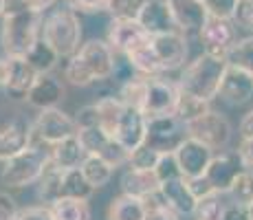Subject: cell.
<instances>
[{
	"instance_id": "obj_1",
	"label": "cell",
	"mask_w": 253,
	"mask_h": 220,
	"mask_svg": "<svg viewBox=\"0 0 253 220\" xmlns=\"http://www.w3.org/2000/svg\"><path fill=\"white\" fill-rule=\"evenodd\" d=\"M117 53L106 40H88L80 51L69 57L64 68V80L73 86H90L113 77Z\"/></svg>"
},
{
	"instance_id": "obj_2",
	"label": "cell",
	"mask_w": 253,
	"mask_h": 220,
	"mask_svg": "<svg viewBox=\"0 0 253 220\" xmlns=\"http://www.w3.org/2000/svg\"><path fill=\"white\" fill-rule=\"evenodd\" d=\"M227 60L225 57H216L209 53H201L194 62L185 66V71L178 77V90L185 95L198 97L203 101H213L220 92L222 77L227 71Z\"/></svg>"
},
{
	"instance_id": "obj_3",
	"label": "cell",
	"mask_w": 253,
	"mask_h": 220,
	"mask_svg": "<svg viewBox=\"0 0 253 220\" xmlns=\"http://www.w3.org/2000/svg\"><path fill=\"white\" fill-rule=\"evenodd\" d=\"M42 40L60 57H73L82 46V20L69 2L55 4L42 22Z\"/></svg>"
},
{
	"instance_id": "obj_4",
	"label": "cell",
	"mask_w": 253,
	"mask_h": 220,
	"mask_svg": "<svg viewBox=\"0 0 253 220\" xmlns=\"http://www.w3.org/2000/svg\"><path fill=\"white\" fill-rule=\"evenodd\" d=\"M42 22L44 13L36 9H27L20 13L2 16L0 27V42L7 57H27L33 44L42 38Z\"/></svg>"
},
{
	"instance_id": "obj_5",
	"label": "cell",
	"mask_w": 253,
	"mask_h": 220,
	"mask_svg": "<svg viewBox=\"0 0 253 220\" xmlns=\"http://www.w3.org/2000/svg\"><path fill=\"white\" fill-rule=\"evenodd\" d=\"M51 163H53L51 148L29 143L22 152H18L13 159H9L7 163H4L0 180H2V185L13 187V189L27 187V185L38 183Z\"/></svg>"
},
{
	"instance_id": "obj_6",
	"label": "cell",
	"mask_w": 253,
	"mask_h": 220,
	"mask_svg": "<svg viewBox=\"0 0 253 220\" xmlns=\"http://www.w3.org/2000/svg\"><path fill=\"white\" fill-rule=\"evenodd\" d=\"M73 134H77L75 119H71L60 108L40 110L36 121L29 126V139H31V143L46 145V148H53V145H57L60 141L69 139Z\"/></svg>"
},
{
	"instance_id": "obj_7",
	"label": "cell",
	"mask_w": 253,
	"mask_h": 220,
	"mask_svg": "<svg viewBox=\"0 0 253 220\" xmlns=\"http://www.w3.org/2000/svg\"><path fill=\"white\" fill-rule=\"evenodd\" d=\"M185 139H187V124L178 119L176 115L150 117L148 119L145 145L154 148L157 152H161V154L176 152Z\"/></svg>"
},
{
	"instance_id": "obj_8",
	"label": "cell",
	"mask_w": 253,
	"mask_h": 220,
	"mask_svg": "<svg viewBox=\"0 0 253 220\" xmlns=\"http://www.w3.org/2000/svg\"><path fill=\"white\" fill-rule=\"evenodd\" d=\"M178 84L176 82H168L163 77H145V97L141 112L145 117H165V115H176L178 106Z\"/></svg>"
},
{
	"instance_id": "obj_9",
	"label": "cell",
	"mask_w": 253,
	"mask_h": 220,
	"mask_svg": "<svg viewBox=\"0 0 253 220\" xmlns=\"http://www.w3.org/2000/svg\"><path fill=\"white\" fill-rule=\"evenodd\" d=\"M82 145H84L86 154H95L99 159H104L106 163H110L113 168L128 163L130 161V152L119 143L117 139L104 132L99 126H90V128H80L77 130Z\"/></svg>"
},
{
	"instance_id": "obj_10",
	"label": "cell",
	"mask_w": 253,
	"mask_h": 220,
	"mask_svg": "<svg viewBox=\"0 0 253 220\" xmlns=\"http://www.w3.org/2000/svg\"><path fill=\"white\" fill-rule=\"evenodd\" d=\"M187 136L205 143L211 150H220L229 143L231 139V126L220 112L209 110L198 119L187 124Z\"/></svg>"
},
{
	"instance_id": "obj_11",
	"label": "cell",
	"mask_w": 253,
	"mask_h": 220,
	"mask_svg": "<svg viewBox=\"0 0 253 220\" xmlns=\"http://www.w3.org/2000/svg\"><path fill=\"white\" fill-rule=\"evenodd\" d=\"M203 42V53L216 57H227V53L231 51V46L238 42V33L233 27V20H222V18H207L205 27L198 33Z\"/></svg>"
},
{
	"instance_id": "obj_12",
	"label": "cell",
	"mask_w": 253,
	"mask_h": 220,
	"mask_svg": "<svg viewBox=\"0 0 253 220\" xmlns=\"http://www.w3.org/2000/svg\"><path fill=\"white\" fill-rule=\"evenodd\" d=\"M245 170L247 168L242 165L238 152H220V154H213L205 176L216 194H229L236 178L245 172Z\"/></svg>"
},
{
	"instance_id": "obj_13",
	"label": "cell",
	"mask_w": 253,
	"mask_h": 220,
	"mask_svg": "<svg viewBox=\"0 0 253 220\" xmlns=\"http://www.w3.org/2000/svg\"><path fill=\"white\" fill-rule=\"evenodd\" d=\"M152 51L157 55L161 71H174L181 68L187 60V38L183 31H172V33H163V36H154L150 38Z\"/></svg>"
},
{
	"instance_id": "obj_14",
	"label": "cell",
	"mask_w": 253,
	"mask_h": 220,
	"mask_svg": "<svg viewBox=\"0 0 253 220\" xmlns=\"http://www.w3.org/2000/svg\"><path fill=\"white\" fill-rule=\"evenodd\" d=\"M110 48L117 55H128V53L137 51L139 46L150 42V36L139 20H113L108 29V40Z\"/></svg>"
},
{
	"instance_id": "obj_15",
	"label": "cell",
	"mask_w": 253,
	"mask_h": 220,
	"mask_svg": "<svg viewBox=\"0 0 253 220\" xmlns=\"http://www.w3.org/2000/svg\"><path fill=\"white\" fill-rule=\"evenodd\" d=\"M174 154H176V161H178V168H181L183 178L203 176L207 172L211 159H213V150L207 148V145L201 143V141L192 139V136H187V139L181 143V148H178Z\"/></svg>"
},
{
	"instance_id": "obj_16",
	"label": "cell",
	"mask_w": 253,
	"mask_h": 220,
	"mask_svg": "<svg viewBox=\"0 0 253 220\" xmlns=\"http://www.w3.org/2000/svg\"><path fill=\"white\" fill-rule=\"evenodd\" d=\"M145 130H148V117L139 108L126 106L119 117V124L115 130V139L124 145L128 152L137 150L139 145L145 143Z\"/></svg>"
},
{
	"instance_id": "obj_17",
	"label": "cell",
	"mask_w": 253,
	"mask_h": 220,
	"mask_svg": "<svg viewBox=\"0 0 253 220\" xmlns=\"http://www.w3.org/2000/svg\"><path fill=\"white\" fill-rule=\"evenodd\" d=\"M139 24L148 31L150 38L181 31L176 20H174V13L169 9L168 0H148V4L143 7V11L139 16Z\"/></svg>"
},
{
	"instance_id": "obj_18",
	"label": "cell",
	"mask_w": 253,
	"mask_h": 220,
	"mask_svg": "<svg viewBox=\"0 0 253 220\" xmlns=\"http://www.w3.org/2000/svg\"><path fill=\"white\" fill-rule=\"evenodd\" d=\"M218 97L231 106H242L253 97V75L238 66H227Z\"/></svg>"
},
{
	"instance_id": "obj_19",
	"label": "cell",
	"mask_w": 253,
	"mask_h": 220,
	"mask_svg": "<svg viewBox=\"0 0 253 220\" xmlns=\"http://www.w3.org/2000/svg\"><path fill=\"white\" fill-rule=\"evenodd\" d=\"M169 9L174 13L178 29L187 36V33H201V29L207 22V9L203 0H168Z\"/></svg>"
},
{
	"instance_id": "obj_20",
	"label": "cell",
	"mask_w": 253,
	"mask_h": 220,
	"mask_svg": "<svg viewBox=\"0 0 253 220\" xmlns=\"http://www.w3.org/2000/svg\"><path fill=\"white\" fill-rule=\"evenodd\" d=\"M161 198L163 203L168 205L172 212H176L178 216H189V214L196 212V196L192 194L187 185V178H172V180H165L161 183Z\"/></svg>"
},
{
	"instance_id": "obj_21",
	"label": "cell",
	"mask_w": 253,
	"mask_h": 220,
	"mask_svg": "<svg viewBox=\"0 0 253 220\" xmlns=\"http://www.w3.org/2000/svg\"><path fill=\"white\" fill-rule=\"evenodd\" d=\"M121 192L128 196L148 200L152 196H157L161 192V180L154 170H132L124 172L121 176Z\"/></svg>"
},
{
	"instance_id": "obj_22",
	"label": "cell",
	"mask_w": 253,
	"mask_h": 220,
	"mask_svg": "<svg viewBox=\"0 0 253 220\" xmlns=\"http://www.w3.org/2000/svg\"><path fill=\"white\" fill-rule=\"evenodd\" d=\"M9 60V80H7V95L11 99H27L29 90L38 82V73L24 57H7Z\"/></svg>"
},
{
	"instance_id": "obj_23",
	"label": "cell",
	"mask_w": 253,
	"mask_h": 220,
	"mask_svg": "<svg viewBox=\"0 0 253 220\" xmlns=\"http://www.w3.org/2000/svg\"><path fill=\"white\" fill-rule=\"evenodd\" d=\"M64 97V84H62L60 77L55 75H40L38 82L33 84V88L29 90L27 101L29 106L38 110H46V108H57V104Z\"/></svg>"
},
{
	"instance_id": "obj_24",
	"label": "cell",
	"mask_w": 253,
	"mask_h": 220,
	"mask_svg": "<svg viewBox=\"0 0 253 220\" xmlns=\"http://www.w3.org/2000/svg\"><path fill=\"white\" fill-rule=\"evenodd\" d=\"M86 150L84 145H82L80 136L73 134L69 139L60 141L57 145H53L51 148V159H53V165H57V168L62 170H73V168H80L82 163H84L86 159Z\"/></svg>"
},
{
	"instance_id": "obj_25",
	"label": "cell",
	"mask_w": 253,
	"mask_h": 220,
	"mask_svg": "<svg viewBox=\"0 0 253 220\" xmlns=\"http://www.w3.org/2000/svg\"><path fill=\"white\" fill-rule=\"evenodd\" d=\"M29 143H31V139H29V126L11 124L7 128H2L0 130V161L7 163L18 152H22Z\"/></svg>"
},
{
	"instance_id": "obj_26",
	"label": "cell",
	"mask_w": 253,
	"mask_h": 220,
	"mask_svg": "<svg viewBox=\"0 0 253 220\" xmlns=\"http://www.w3.org/2000/svg\"><path fill=\"white\" fill-rule=\"evenodd\" d=\"M148 216V205L145 200L121 194L110 200L108 207V220H145Z\"/></svg>"
},
{
	"instance_id": "obj_27",
	"label": "cell",
	"mask_w": 253,
	"mask_h": 220,
	"mask_svg": "<svg viewBox=\"0 0 253 220\" xmlns=\"http://www.w3.org/2000/svg\"><path fill=\"white\" fill-rule=\"evenodd\" d=\"M53 220H90V205L82 198H60L51 205Z\"/></svg>"
},
{
	"instance_id": "obj_28",
	"label": "cell",
	"mask_w": 253,
	"mask_h": 220,
	"mask_svg": "<svg viewBox=\"0 0 253 220\" xmlns=\"http://www.w3.org/2000/svg\"><path fill=\"white\" fill-rule=\"evenodd\" d=\"M24 60L29 62V64L33 66V71L38 73V75H48V73L53 71V68L57 66V62H60V55H57L55 51L51 48V44H46L44 40H38L33 44V48L27 53V57Z\"/></svg>"
},
{
	"instance_id": "obj_29",
	"label": "cell",
	"mask_w": 253,
	"mask_h": 220,
	"mask_svg": "<svg viewBox=\"0 0 253 220\" xmlns=\"http://www.w3.org/2000/svg\"><path fill=\"white\" fill-rule=\"evenodd\" d=\"M62 176H64V170L51 163L42 178L38 180V196L42 203H46V207L62 198Z\"/></svg>"
},
{
	"instance_id": "obj_30",
	"label": "cell",
	"mask_w": 253,
	"mask_h": 220,
	"mask_svg": "<svg viewBox=\"0 0 253 220\" xmlns=\"http://www.w3.org/2000/svg\"><path fill=\"white\" fill-rule=\"evenodd\" d=\"M95 106H97V112H99V128L104 132H108L115 139L117 124H119V117H121V112H124L126 104L119 97L110 95V97H101Z\"/></svg>"
},
{
	"instance_id": "obj_31",
	"label": "cell",
	"mask_w": 253,
	"mask_h": 220,
	"mask_svg": "<svg viewBox=\"0 0 253 220\" xmlns=\"http://www.w3.org/2000/svg\"><path fill=\"white\" fill-rule=\"evenodd\" d=\"M95 192V187L86 180V176L82 174L80 168L73 170H64V176H62V198H82L88 200Z\"/></svg>"
},
{
	"instance_id": "obj_32",
	"label": "cell",
	"mask_w": 253,
	"mask_h": 220,
	"mask_svg": "<svg viewBox=\"0 0 253 220\" xmlns=\"http://www.w3.org/2000/svg\"><path fill=\"white\" fill-rule=\"evenodd\" d=\"M80 170H82V174L86 176V180L92 185L95 189H99V187H104V185H108V180L113 178V165L110 163H106L104 159H99V156H95V154H88L84 159V163L80 165Z\"/></svg>"
},
{
	"instance_id": "obj_33",
	"label": "cell",
	"mask_w": 253,
	"mask_h": 220,
	"mask_svg": "<svg viewBox=\"0 0 253 220\" xmlns=\"http://www.w3.org/2000/svg\"><path fill=\"white\" fill-rule=\"evenodd\" d=\"M130 60V64L134 66V71L139 73V75H143V77H159L161 75V64H159V60H157V55H154V51H152V44H143V46H139L137 51H132V53H128L126 55Z\"/></svg>"
},
{
	"instance_id": "obj_34",
	"label": "cell",
	"mask_w": 253,
	"mask_h": 220,
	"mask_svg": "<svg viewBox=\"0 0 253 220\" xmlns=\"http://www.w3.org/2000/svg\"><path fill=\"white\" fill-rule=\"evenodd\" d=\"M225 60L229 66H238L253 75V36H247V38H242V40H238L231 46V51L227 53Z\"/></svg>"
},
{
	"instance_id": "obj_35",
	"label": "cell",
	"mask_w": 253,
	"mask_h": 220,
	"mask_svg": "<svg viewBox=\"0 0 253 220\" xmlns=\"http://www.w3.org/2000/svg\"><path fill=\"white\" fill-rule=\"evenodd\" d=\"M148 0H108L106 11L113 16V20H139Z\"/></svg>"
},
{
	"instance_id": "obj_36",
	"label": "cell",
	"mask_w": 253,
	"mask_h": 220,
	"mask_svg": "<svg viewBox=\"0 0 253 220\" xmlns=\"http://www.w3.org/2000/svg\"><path fill=\"white\" fill-rule=\"evenodd\" d=\"M205 112H209V101H203L198 99V97H192V95H185L181 92L178 95V106H176V117L185 124H189V121L198 119V117H203Z\"/></svg>"
},
{
	"instance_id": "obj_37",
	"label": "cell",
	"mask_w": 253,
	"mask_h": 220,
	"mask_svg": "<svg viewBox=\"0 0 253 220\" xmlns=\"http://www.w3.org/2000/svg\"><path fill=\"white\" fill-rule=\"evenodd\" d=\"M225 207L227 205L222 203V194H209L196 203L194 216H196V220H220Z\"/></svg>"
},
{
	"instance_id": "obj_38",
	"label": "cell",
	"mask_w": 253,
	"mask_h": 220,
	"mask_svg": "<svg viewBox=\"0 0 253 220\" xmlns=\"http://www.w3.org/2000/svg\"><path fill=\"white\" fill-rule=\"evenodd\" d=\"M159 159H161V152H157L154 148H150V145L143 143V145H139L137 150L130 152L128 165L132 170H157Z\"/></svg>"
},
{
	"instance_id": "obj_39",
	"label": "cell",
	"mask_w": 253,
	"mask_h": 220,
	"mask_svg": "<svg viewBox=\"0 0 253 220\" xmlns=\"http://www.w3.org/2000/svg\"><path fill=\"white\" fill-rule=\"evenodd\" d=\"M229 194L233 196V203L249 207L253 203V172L251 170H245V172L238 176Z\"/></svg>"
},
{
	"instance_id": "obj_40",
	"label": "cell",
	"mask_w": 253,
	"mask_h": 220,
	"mask_svg": "<svg viewBox=\"0 0 253 220\" xmlns=\"http://www.w3.org/2000/svg\"><path fill=\"white\" fill-rule=\"evenodd\" d=\"M240 0H203L207 9V16L222 18V20H233L236 18V9Z\"/></svg>"
},
{
	"instance_id": "obj_41",
	"label": "cell",
	"mask_w": 253,
	"mask_h": 220,
	"mask_svg": "<svg viewBox=\"0 0 253 220\" xmlns=\"http://www.w3.org/2000/svg\"><path fill=\"white\" fill-rule=\"evenodd\" d=\"M145 205H148V216H145V220H181V216H178L176 212H172V209L163 203L161 194L148 198Z\"/></svg>"
},
{
	"instance_id": "obj_42",
	"label": "cell",
	"mask_w": 253,
	"mask_h": 220,
	"mask_svg": "<svg viewBox=\"0 0 253 220\" xmlns=\"http://www.w3.org/2000/svg\"><path fill=\"white\" fill-rule=\"evenodd\" d=\"M157 176L161 183L165 180H172V178H181V168H178V161H176V154L174 152H168V154H161V159H159L157 163Z\"/></svg>"
},
{
	"instance_id": "obj_43",
	"label": "cell",
	"mask_w": 253,
	"mask_h": 220,
	"mask_svg": "<svg viewBox=\"0 0 253 220\" xmlns=\"http://www.w3.org/2000/svg\"><path fill=\"white\" fill-rule=\"evenodd\" d=\"M139 73L134 71V66L130 64V60L126 55H117V60H115V68H113V77L119 84H126V82H130V80H134Z\"/></svg>"
},
{
	"instance_id": "obj_44",
	"label": "cell",
	"mask_w": 253,
	"mask_h": 220,
	"mask_svg": "<svg viewBox=\"0 0 253 220\" xmlns=\"http://www.w3.org/2000/svg\"><path fill=\"white\" fill-rule=\"evenodd\" d=\"M233 22H238L240 27L253 31V0H240V2H238Z\"/></svg>"
},
{
	"instance_id": "obj_45",
	"label": "cell",
	"mask_w": 253,
	"mask_h": 220,
	"mask_svg": "<svg viewBox=\"0 0 253 220\" xmlns=\"http://www.w3.org/2000/svg\"><path fill=\"white\" fill-rule=\"evenodd\" d=\"M75 124H77V130L90 128V126H99V112H97V106L90 104V106L80 108V112H77V117H75Z\"/></svg>"
},
{
	"instance_id": "obj_46",
	"label": "cell",
	"mask_w": 253,
	"mask_h": 220,
	"mask_svg": "<svg viewBox=\"0 0 253 220\" xmlns=\"http://www.w3.org/2000/svg\"><path fill=\"white\" fill-rule=\"evenodd\" d=\"M16 220H53V214L46 205H36V207L20 209Z\"/></svg>"
},
{
	"instance_id": "obj_47",
	"label": "cell",
	"mask_w": 253,
	"mask_h": 220,
	"mask_svg": "<svg viewBox=\"0 0 253 220\" xmlns=\"http://www.w3.org/2000/svg\"><path fill=\"white\" fill-rule=\"evenodd\" d=\"M187 185H189V189H192V194L196 196V200L205 198V196H209V194H216L211 189V185H209V180H207L205 174H203V176H194V178H187Z\"/></svg>"
},
{
	"instance_id": "obj_48",
	"label": "cell",
	"mask_w": 253,
	"mask_h": 220,
	"mask_svg": "<svg viewBox=\"0 0 253 220\" xmlns=\"http://www.w3.org/2000/svg\"><path fill=\"white\" fill-rule=\"evenodd\" d=\"M75 11H86V13H95V11H106L108 0H66Z\"/></svg>"
},
{
	"instance_id": "obj_49",
	"label": "cell",
	"mask_w": 253,
	"mask_h": 220,
	"mask_svg": "<svg viewBox=\"0 0 253 220\" xmlns=\"http://www.w3.org/2000/svg\"><path fill=\"white\" fill-rule=\"evenodd\" d=\"M18 205L16 200L9 196L7 192H0V220H16L18 216Z\"/></svg>"
},
{
	"instance_id": "obj_50",
	"label": "cell",
	"mask_w": 253,
	"mask_h": 220,
	"mask_svg": "<svg viewBox=\"0 0 253 220\" xmlns=\"http://www.w3.org/2000/svg\"><path fill=\"white\" fill-rule=\"evenodd\" d=\"M220 220H251L249 216V207H245V205H227L225 212H222V218Z\"/></svg>"
},
{
	"instance_id": "obj_51",
	"label": "cell",
	"mask_w": 253,
	"mask_h": 220,
	"mask_svg": "<svg viewBox=\"0 0 253 220\" xmlns=\"http://www.w3.org/2000/svg\"><path fill=\"white\" fill-rule=\"evenodd\" d=\"M238 156H240L242 165H245L247 170H253V141H240V145H238Z\"/></svg>"
},
{
	"instance_id": "obj_52",
	"label": "cell",
	"mask_w": 253,
	"mask_h": 220,
	"mask_svg": "<svg viewBox=\"0 0 253 220\" xmlns=\"http://www.w3.org/2000/svg\"><path fill=\"white\" fill-rule=\"evenodd\" d=\"M240 136L245 141H253V110L240 121Z\"/></svg>"
},
{
	"instance_id": "obj_53",
	"label": "cell",
	"mask_w": 253,
	"mask_h": 220,
	"mask_svg": "<svg viewBox=\"0 0 253 220\" xmlns=\"http://www.w3.org/2000/svg\"><path fill=\"white\" fill-rule=\"evenodd\" d=\"M27 2H29V7H31V9H36V11H42V13H44V9L55 7L60 0H27Z\"/></svg>"
},
{
	"instance_id": "obj_54",
	"label": "cell",
	"mask_w": 253,
	"mask_h": 220,
	"mask_svg": "<svg viewBox=\"0 0 253 220\" xmlns=\"http://www.w3.org/2000/svg\"><path fill=\"white\" fill-rule=\"evenodd\" d=\"M7 80H9V60L0 57V88L7 86Z\"/></svg>"
},
{
	"instance_id": "obj_55",
	"label": "cell",
	"mask_w": 253,
	"mask_h": 220,
	"mask_svg": "<svg viewBox=\"0 0 253 220\" xmlns=\"http://www.w3.org/2000/svg\"><path fill=\"white\" fill-rule=\"evenodd\" d=\"M2 9H4V0H0V18H2Z\"/></svg>"
},
{
	"instance_id": "obj_56",
	"label": "cell",
	"mask_w": 253,
	"mask_h": 220,
	"mask_svg": "<svg viewBox=\"0 0 253 220\" xmlns=\"http://www.w3.org/2000/svg\"><path fill=\"white\" fill-rule=\"evenodd\" d=\"M249 216H251V220H253V203L249 205Z\"/></svg>"
},
{
	"instance_id": "obj_57",
	"label": "cell",
	"mask_w": 253,
	"mask_h": 220,
	"mask_svg": "<svg viewBox=\"0 0 253 220\" xmlns=\"http://www.w3.org/2000/svg\"><path fill=\"white\" fill-rule=\"evenodd\" d=\"M251 172H253V170H251Z\"/></svg>"
}]
</instances>
